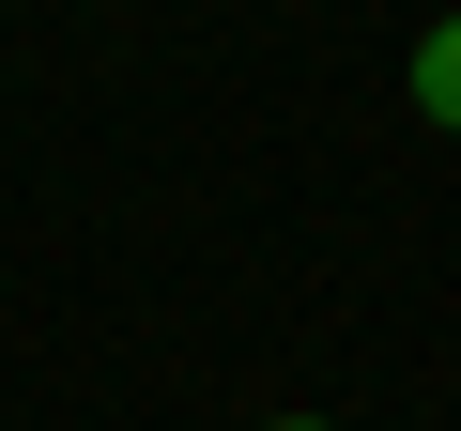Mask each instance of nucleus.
Returning a JSON list of instances; mask_svg holds the SVG:
<instances>
[{
	"label": "nucleus",
	"instance_id": "2",
	"mask_svg": "<svg viewBox=\"0 0 461 431\" xmlns=\"http://www.w3.org/2000/svg\"><path fill=\"white\" fill-rule=\"evenodd\" d=\"M277 431H323V416H277Z\"/></svg>",
	"mask_w": 461,
	"mask_h": 431
},
{
	"label": "nucleus",
	"instance_id": "1",
	"mask_svg": "<svg viewBox=\"0 0 461 431\" xmlns=\"http://www.w3.org/2000/svg\"><path fill=\"white\" fill-rule=\"evenodd\" d=\"M415 108L461 139V16H446V32H415Z\"/></svg>",
	"mask_w": 461,
	"mask_h": 431
}]
</instances>
